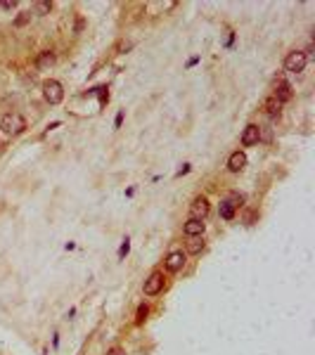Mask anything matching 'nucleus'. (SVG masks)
Wrapping results in <instances>:
<instances>
[{"mask_svg": "<svg viewBox=\"0 0 315 355\" xmlns=\"http://www.w3.org/2000/svg\"><path fill=\"white\" fill-rule=\"evenodd\" d=\"M218 213H221L223 220H232L235 218V209H232V204L228 201V199H223L221 206H218Z\"/></svg>", "mask_w": 315, "mask_h": 355, "instance_id": "4468645a", "label": "nucleus"}, {"mask_svg": "<svg viewBox=\"0 0 315 355\" xmlns=\"http://www.w3.org/2000/svg\"><path fill=\"white\" fill-rule=\"evenodd\" d=\"M121 121H123V111H119V116H116V128L121 125Z\"/></svg>", "mask_w": 315, "mask_h": 355, "instance_id": "4be33fe9", "label": "nucleus"}, {"mask_svg": "<svg viewBox=\"0 0 315 355\" xmlns=\"http://www.w3.org/2000/svg\"><path fill=\"white\" fill-rule=\"evenodd\" d=\"M190 213H192V218L204 220L206 215H209V199L206 196H194V201L190 206Z\"/></svg>", "mask_w": 315, "mask_h": 355, "instance_id": "423d86ee", "label": "nucleus"}, {"mask_svg": "<svg viewBox=\"0 0 315 355\" xmlns=\"http://www.w3.org/2000/svg\"><path fill=\"white\" fill-rule=\"evenodd\" d=\"M107 355H123V351H121V348H109Z\"/></svg>", "mask_w": 315, "mask_h": 355, "instance_id": "412c9836", "label": "nucleus"}, {"mask_svg": "<svg viewBox=\"0 0 315 355\" xmlns=\"http://www.w3.org/2000/svg\"><path fill=\"white\" fill-rule=\"evenodd\" d=\"M0 128H2L5 135H21V133L26 130V121H24L21 114L10 111V114H5V116L0 119Z\"/></svg>", "mask_w": 315, "mask_h": 355, "instance_id": "f257e3e1", "label": "nucleus"}, {"mask_svg": "<svg viewBox=\"0 0 315 355\" xmlns=\"http://www.w3.org/2000/svg\"><path fill=\"white\" fill-rule=\"evenodd\" d=\"M183 232H185L187 237H202V234H204V220L190 218L185 225H183Z\"/></svg>", "mask_w": 315, "mask_h": 355, "instance_id": "1a4fd4ad", "label": "nucleus"}, {"mask_svg": "<svg viewBox=\"0 0 315 355\" xmlns=\"http://www.w3.org/2000/svg\"><path fill=\"white\" fill-rule=\"evenodd\" d=\"M15 5H17L15 0H5V2H0V7H5V10H12Z\"/></svg>", "mask_w": 315, "mask_h": 355, "instance_id": "6ab92c4d", "label": "nucleus"}, {"mask_svg": "<svg viewBox=\"0 0 315 355\" xmlns=\"http://www.w3.org/2000/svg\"><path fill=\"white\" fill-rule=\"evenodd\" d=\"M128 251H130V242L128 239H123V244H121V248H119V258H123Z\"/></svg>", "mask_w": 315, "mask_h": 355, "instance_id": "f3484780", "label": "nucleus"}, {"mask_svg": "<svg viewBox=\"0 0 315 355\" xmlns=\"http://www.w3.org/2000/svg\"><path fill=\"white\" fill-rule=\"evenodd\" d=\"M273 97L278 100L280 105H284V102L292 100V86H289L287 81H282V76L275 78V95H273Z\"/></svg>", "mask_w": 315, "mask_h": 355, "instance_id": "39448f33", "label": "nucleus"}, {"mask_svg": "<svg viewBox=\"0 0 315 355\" xmlns=\"http://www.w3.org/2000/svg\"><path fill=\"white\" fill-rule=\"evenodd\" d=\"M306 62H308V57L303 50H292L284 57V69L292 71V73H298V71L306 69Z\"/></svg>", "mask_w": 315, "mask_h": 355, "instance_id": "7ed1b4c3", "label": "nucleus"}, {"mask_svg": "<svg viewBox=\"0 0 315 355\" xmlns=\"http://www.w3.org/2000/svg\"><path fill=\"white\" fill-rule=\"evenodd\" d=\"M244 166H246V154L244 152H232L230 159H228V171L230 173H240V171H244Z\"/></svg>", "mask_w": 315, "mask_h": 355, "instance_id": "6e6552de", "label": "nucleus"}, {"mask_svg": "<svg viewBox=\"0 0 315 355\" xmlns=\"http://www.w3.org/2000/svg\"><path fill=\"white\" fill-rule=\"evenodd\" d=\"M142 289H145L147 296H157V294L164 289V275H161V272H152L147 280H145V286H142Z\"/></svg>", "mask_w": 315, "mask_h": 355, "instance_id": "20e7f679", "label": "nucleus"}, {"mask_svg": "<svg viewBox=\"0 0 315 355\" xmlns=\"http://www.w3.org/2000/svg\"><path fill=\"white\" fill-rule=\"evenodd\" d=\"M280 106H282V105H280V102L275 100V97H268V100L263 102V109H265V114H268L270 119H275V116H280V111H282Z\"/></svg>", "mask_w": 315, "mask_h": 355, "instance_id": "f8f14e48", "label": "nucleus"}, {"mask_svg": "<svg viewBox=\"0 0 315 355\" xmlns=\"http://www.w3.org/2000/svg\"><path fill=\"white\" fill-rule=\"evenodd\" d=\"M36 7H38V12H48L50 10V2H38Z\"/></svg>", "mask_w": 315, "mask_h": 355, "instance_id": "aec40b11", "label": "nucleus"}, {"mask_svg": "<svg viewBox=\"0 0 315 355\" xmlns=\"http://www.w3.org/2000/svg\"><path fill=\"white\" fill-rule=\"evenodd\" d=\"M228 201L232 204V209H237V206H242V204H244V196L237 195V192H230V195H228Z\"/></svg>", "mask_w": 315, "mask_h": 355, "instance_id": "2eb2a0df", "label": "nucleus"}, {"mask_svg": "<svg viewBox=\"0 0 315 355\" xmlns=\"http://www.w3.org/2000/svg\"><path fill=\"white\" fill-rule=\"evenodd\" d=\"M185 266V253L183 251H171L166 256V270L168 272H178Z\"/></svg>", "mask_w": 315, "mask_h": 355, "instance_id": "0eeeda50", "label": "nucleus"}, {"mask_svg": "<svg viewBox=\"0 0 315 355\" xmlns=\"http://www.w3.org/2000/svg\"><path fill=\"white\" fill-rule=\"evenodd\" d=\"M204 239L202 237H190V242H187V251L192 253V256H199L202 251H204Z\"/></svg>", "mask_w": 315, "mask_h": 355, "instance_id": "ddd939ff", "label": "nucleus"}, {"mask_svg": "<svg viewBox=\"0 0 315 355\" xmlns=\"http://www.w3.org/2000/svg\"><path fill=\"white\" fill-rule=\"evenodd\" d=\"M256 142H259V125L249 124L244 128V133H242V144H244V147H254Z\"/></svg>", "mask_w": 315, "mask_h": 355, "instance_id": "9d476101", "label": "nucleus"}, {"mask_svg": "<svg viewBox=\"0 0 315 355\" xmlns=\"http://www.w3.org/2000/svg\"><path fill=\"white\" fill-rule=\"evenodd\" d=\"M29 17H31V12H21V17L17 19V24H19V26H21V24H26V21H29Z\"/></svg>", "mask_w": 315, "mask_h": 355, "instance_id": "a211bd4d", "label": "nucleus"}, {"mask_svg": "<svg viewBox=\"0 0 315 355\" xmlns=\"http://www.w3.org/2000/svg\"><path fill=\"white\" fill-rule=\"evenodd\" d=\"M52 64H55V53L45 50V53H40V54H38V59H36L38 71H48L50 67H52Z\"/></svg>", "mask_w": 315, "mask_h": 355, "instance_id": "9b49d317", "label": "nucleus"}, {"mask_svg": "<svg viewBox=\"0 0 315 355\" xmlns=\"http://www.w3.org/2000/svg\"><path fill=\"white\" fill-rule=\"evenodd\" d=\"M43 97H45V102H50V105H59V102L64 100V88H62V83L55 81V78L45 81V83H43Z\"/></svg>", "mask_w": 315, "mask_h": 355, "instance_id": "f03ea898", "label": "nucleus"}, {"mask_svg": "<svg viewBox=\"0 0 315 355\" xmlns=\"http://www.w3.org/2000/svg\"><path fill=\"white\" fill-rule=\"evenodd\" d=\"M147 315H149L147 305H140V308H138V315H135V324H142V322L147 320Z\"/></svg>", "mask_w": 315, "mask_h": 355, "instance_id": "dca6fc26", "label": "nucleus"}]
</instances>
